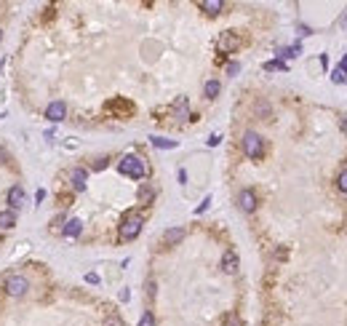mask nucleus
<instances>
[{
	"mask_svg": "<svg viewBox=\"0 0 347 326\" xmlns=\"http://www.w3.org/2000/svg\"><path fill=\"white\" fill-rule=\"evenodd\" d=\"M118 171L123 176H131V179H144L147 176V163L139 155H123L118 163Z\"/></svg>",
	"mask_w": 347,
	"mask_h": 326,
	"instance_id": "f257e3e1",
	"label": "nucleus"
},
{
	"mask_svg": "<svg viewBox=\"0 0 347 326\" xmlns=\"http://www.w3.org/2000/svg\"><path fill=\"white\" fill-rule=\"evenodd\" d=\"M142 225H144L142 214L128 211L126 217H123V222H120V238H123V241H134L139 232H142Z\"/></svg>",
	"mask_w": 347,
	"mask_h": 326,
	"instance_id": "f03ea898",
	"label": "nucleus"
},
{
	"mask_svg": "<svg viewBox=\"0 0 347 326\" xmlns=\"http://www.w3.org/2000/svg\"><path fill=\"white\" fill-rule=\"evenodd\" d=\"M243 153L251 161H259L262 155H265V139H262L257 131H246L243 134Z\"/></svg>",
	"mask_w": 347,
	"mask_h": 326,
	"instance_id": "7ed1b4c3",
	"label": "nucleus"
},
{
	"mask_svg": "<svg viewBox=\"0 0 347 326\" xmlns=\"http://www.w3.org/2000/svg\"><path fill=\"white\" fill-rule=\"evenodd\" d=\"M27 289H30V281L24 275H8L6 278V294L8 297H24Z\"/></svg>",
	"mask_w": 347,
	"mask_h": 326,
	"instance_id": "20e7f679",
	"label": "nucleus"
},
{
	"mask_svg": "<svg viewBox=\"0 0 347 326\" xmlns=\"http://www.w3.org/2000/svg\"><path fill=\"white\" fill-rule=\"evenodd\" d=\"M64 115H67V105H64V102H51V105L45 107V118H48L51 123H62Z\"/></svg>",
	"mask_w": 347,
	"mask_h": 326,
	"instance_id": "39448f33",
	"label": "nucleus"
},
{
	"mask_svg": "<svg viewBox=\"0 0 347 326\" xmlns=\"http://www.w3.org/2000/svg\"><path fill=\"white\" fill-rule=\"evenodd\" d=\"M219 51L222 54H232V51H238V45H240V38H238V35L235 32H224L222 35V38H219Z\"/></svg>",
	"mask_w": 347,
	"mask_h": 326,
	"instance_id": "423d86ee",
	"label": "nucleus"
},
{
	"mask_svg": "<svg viewBox=\"0 0 347 326\" xmlns=\"http://www.w3.org/2000/svg\"><path fill=\"white\" fill-rule=\"evenodd\" d=\"M107 113H118V115H131L134 113V105H131V102H126V99H112V102H107Z\"/></svg>",
	"mask_w": 347,
	"mask_h": 326,
	"instance_id": "0eeeda50",
	"label": "nucleus"
},
{
	"mask_svg": "<svg viewBox=\"0 0 347 326\" xmlns=\"http://www.w3.org/2000/svg\"><path fill=\"white\" fill-rule=\"evenodd\" d=\"M238 206H240V211H246V214L254 211V209H257V195H254V190H240Z\"/></svg>",
	"mask_w": 347,
	"mask_h": 326,
	"instance_id": "6e6552de",
	"label": "nucleus"
},
{
	"mask_svg": "<svg viewBox=\"0 0 347 326\" xmlns=\"http://www.w3.org/2000/svg\"><path fill=\"white\" fill-rule=\"evenodd\" d=\"M238 265H240L238 254H235L232 249H227V251H224V257H222V270L232 275V273H238Z\"/></svg>",
	"mask_w": 347,
	"mask_h": 326,
	"instance_id": "1a4fd4ad",
	"label": "nucleus"
},
{
	"mask_svg": "<svg viewBox=\"0 0 347 326\" xmlns=\"http://www.w3.org/2000/svg\"><path fill=\"white\" fill-rule=\"evenodd\" d=\"M8 203H11L14 211L24 206V188H22V184H14V188L8 190Z\"/></svg>",
	"mask_w": 347,
	"mask_h": 326,
	"instance_id": "9d476101",
	"label": "nucleus"
},
{
	"mask_svg": "<svg viewBox=\"0 0 347 326\" xmlns=\"http://www.w3.org/2000/svg\"><path fill=\"white\" fill-rule=\"evenodd\" d=\"M80 232H83V222H80V219H67V225H64L62 236H64V238H78Z\"/></svg>",
	"mask_w": 347,
	"mask_h": 326,
	"instance_id": "9b49d317",
	"label": "nucleus"
},
{
	"mask_svg": "<svg viewBox=\"0 0 347 326\" xmlns=\"http://www.w3.org/2000/svg\"><path fill=\"white\" fill-rule=\"evenodd\" d=\"M86 179H88L86 169H72V188L78 190V193L86 190Z\"/></svg>",
	"mask_w": 347,
	"mask_h": 326,
	"instance_id": "f8f14e48",
	"label": "nucleus"
},
{
	"mask_svg": "<svg viewBox=\"0 0 347 326\" xmlns=\"http://www.w3.org/2000/svg\"><path fill=\"white\" fill-rule=\"evenodd\" d=\"M182 238H184V230H182V227H171V230H166V232H163L166 246H176Z\"/></svg>",
	"mask_w": 347,
	"mask_h": 326,
	"instance_id": "ddd939ff",
	"label": "nucleus"
},
{
	"mask_svg": "<svg viewBox=\"0 0 347 326\" xmlns=\"http://www.w3.org/2000/svg\"><path fill=\"white\" fill-rule=\"evenodd\" d=\"M14 225H16V211H14V209L0 211V227L8 230V227H14Z\"/></svg>",
	"mask_w": 347,
	"mask_h": 326,
	"instance_id": "4468645a",
	"label": "nucleus"
},
{
	"mask_svg": "<svg viewBox=\"0 0 347 326\" xmlns=\"http://www.w3.org/2000/svg\"><path fill=\"white\" fill-rule=\"evenodd\" d=\"M174 115L179 118V120H184L187 115H190V105H187V99H184V97L174 102Z\"/></svg>",
	"mask_w": 347,
	"mask_h": 326,
	"instance_id": "2eb2a0df",
	"label": "nucleus"
},
{
	"mask_svg": "<svg viewBox=\"0 0 347 326\" xmlns=\"http://www.w3.org/2000/svg\"><path fill=\"white\" fill-rule=\"evenodd\" d=\"M201 8H203L206 14L217 16V14L222 11V8H224V3H222V0H203V3H201Z\"/></svg>",
	"mask_w": 347,
	"mask_h": 326,
	"instance_id": "dca6fc26",
	"label": "nucleus"
},
{
	"mask_svg": "<svg viewBox=\"0 0 347 326\" xmlns=\"http://www.w3.org/2000/svg\"><path fill=\"white\" fill-rule=\"evenodd\" d=\"M150 142H153L158 150H174V147H176L174 139H163V136H150Z\"/></svg>",
	"mask_w": 347,
	"mask_h": 326,
	"instance_id": "f3484780",
	"label": "nucleus"
},
{
	"mask_svg": "<svg viewBox=\"0 0 347 326\" xmlns=\"http://www.w3.org/2000/svg\"><path fill=\"white\" fill-rule=\"evenodd\" d=\"M219 91H222V86H219V80H209L203 86V94L209 97V99H217L219 97Z\"/></svg>",
	"mask_w": 347,
	"mask_h": 326,
	"instance_id": "a211bd4d",
	"label": "nucleus"
},
{
	"mask_svg": "<svg viewBox=\"0 0 347 326\" xmlns=\"http://www.w3.org/2000/svg\"><path fill=\"white\" fill-rule=\"evenodd\" d=\"M153 198H155V188H150V184L139 188V201H142V203H150Z\"/></svg>",
	"mask_w": 347,
	"mask_h": 326,
	"instance_id": "6ab92c4d",
	"label": "nucleus"
},
{
	"mask_svg": "<svg viewBox=\"0 0 347 326\" xmlns=\"http://www.w3.org/2000/svg\"><path fill=\"white\" fill-rule=\"evenodd\" d=\"M331 80L336 83V86H339V83H344V80H347V67H342V64H339V67L331 72Z\"/></svg>",
	"mask_w": 347,
	"mask_h": 326,
	"instance_id": "aec40b11",
	"label": "nucleus"
},
{
	"mask_svg": "<svg viewBox=\"0 0 347 326\" xmlns=\"http://www.w3.org/2000/svg\"><path fill=\"white\" fill-rule=\"evenodd\" d=\"M336 188H339V193H347V169H342L336 176Z\"/></svg>",
	"mask_w": 347,
	"mask_h": 326,
	"instance_id": "412c9836",
	"label": "nucleus"
},
{
	"mask_svg": "<svg viewBox=\"0 0 347 326\" xmlns=\"http://www.w3.org/2000/svg\"><path fill=\"white\" fill-rule=\"evenodd\" d=\"M265 70H267V72H273V70H286V62H280V59H275V62H265Z\"/></svg>",
	"mask_w": 347,
	"mask_h": 326,
	"instance_id": "4be33fe9",
	"label": "nucleus"
},
{
	"mask_svg": "<svg viewBox=\"0 0 347 326\" xmlns=\"http://www.w3.org/2000/svg\"><path fill=\"white\" fill-rule=\"evenodd\" d=\"M139 326H155V315L147 310V313L142 315V318H139Z\"/></svg>",
	"mask_w": 347,
	"mask_h": 326,
	"instance_id": "5701e85b",
	"label": "nucleus"
},
{
	"mask_svg": "<svg viewBox=\"0 0 347 326\" xmlns=\"http://www.w3.org/2000/svg\"><path fill=\"white\" fill-rule=\"evenodd\" d=\"M209 206H211V195H206V198H203V203H201L198 209H195V214H203V211L209 209Z\"/></svg>",
	"mask_w": 347,
	"mask_h": 326,
	"instance_id": "b1692460",
	"label": "nucleus"
},
{
	"mask_svg": "<svg viewBox=\"0 0 347 326\" xmlns=\"http://www.w3.org/2000/svg\"><path fill=\"white\" fill-rule=\"evenodd\" d=\"M224 326H240V318L238 315H227V318H224Z\"/></svg>",
	"mask_w": 347,
	"mask_h": 326,
	"instance_id": "393cba45",
	"label": "nucleus"
},
{
	"mask_svg": "<svg viewBox=\"0 0 347 326\" xmlns=\"http://www.w3.org/2000/svg\"><path fill=\"white\" fill-rule=\"evenodd\" d=\"M227 72H230V75H238V72H240V64H238V62H230V64H227Z\"/></svg>",
	"mask_w": 347,
	"mask_h": 326,
	"instance_id": "a878e982",
	"label": "nucleus"
},
{
	"mask_svg": "<svg viewBox=\"0 0 347 326\" xmlns=\"http://www.w3.org/2000/svg\"><path fill=\"white\" fill-rule=\"evenodd\" d=\"M93 169H96V171H102V169H107V158H99V161L93 163Z\"/></svg>",
	"mask_w": 347,
	"mask_h": 326,
	"instance_id": "bb28decb",
	"label": "nucleus"
},
{
	"mask_svg": "<svg viewBox=\"0 0 347 326\" xmlns=\"http://www.w3.org/2000/svg\"><path fill=\"white\" fill-rule=\"evenodd\" d=\"M219 139H222L219 134H214V136H209V147H217V145H219Z\"/></svg>",
	"mask_w": 347,
	"mask_h": 326,
	"instance_id": "cd10ccee",
	"label": "nucleus"
},
{
	"mask_svg": "<svg viewBox=\"0 0 347 326\" xmlns=\"http://www.w3.org/2000/svg\"><path fill=\"white\" fill-rule=\"evenodd\" d=\"M86 281H88V284H99V275H96V273H88Z\"/></svg>",
	"mask_w": 347,
	"mask_h": 326,
	"instance_id": "c85d7f7f",
	"label": "nucleus"
},
{
	"mask_svg": "<svg viewBox=\"0 0 347 326\" xmlns=\"http://www.w3.org/2000/svg\"><path fill=\"white\" fill-rule=\"evenodd\" d=\"M105 326H123V321H120V318H110Z\"/></svg>",
	"mask_w": 347,
	"mask_h": 326,
	"instance_id": "c756f323",
	"label": "nucleus"
},
{
	"mask_svg": "<svg viewBox=\"0 0 347 326\" xmlns=\"http://www.w3.org/2000/svg\"><path fill=\"white\" fill-rule=\"evenodd\" d=\"M147 294H150V297L155 294V281H150V284H147Z\"/></svg>",
	"mask_w": 347,
	"mask_h": 326,
	"instance_id": "7c9ffc66",
	"label": "nucleus"
},
{
	"mask_svg": "<svg viewBox=\"0 0 347 326\" xmlns=\"http://www.w3.org/2000/svg\"><path fill=\"white\" fill-rule=\"evenodd\" d=\"M176 176H179V182H182V184L187 182V171H184V169H179V174H176Z\"/></svg>",
	"mask_w": 347,
	"mask_h": 326,
	"instance_id": "2f4dec72",
	"label": "nucleus"
},
{
	"mask_svg": "<svg viewBox=\"0 0 347 326\" xmlns=\"http://www.w3.org/2000/svg\"><path fill=\"white\" fill-rule=\"evenodd\" d=\"M6 161H8V153L3 150V147H0V163H6Z\"/></svg>",
	"mask_w": 347,
	"mask_h": 326,
	"instance_id": "473e14b6",
	"label": "nucleus"
},
{
	"mask_svg": "<svg viewBox=\"0 0 347 326\" xmlns=\"http://www.w3.org/2000/svg\"><path fill=\"white\" fill-rule=\"evenodd\" d=\"M342 128H344V131H347V118H342Z\"/></svg>",
	"mask_w": 347,
	"mask_h": 326,
	"instance_id": "72a5a7b5",
	"label": "nucleus"
},
{
	"mask_svg": "<svg viewBox=\"0 0 347 326\" xmlns=\"http://www.w3.org/2000/svg\"><path fill=\"white\" fill-rule=\"evenodd\" d=\"M0 38H3V32H0Z\"/></svg>",
	"mask_w": 347,
	"mask_h": 326,
	"instance_id": "f704fd0d",
	"label": "nucleus"
}]
</instances>
